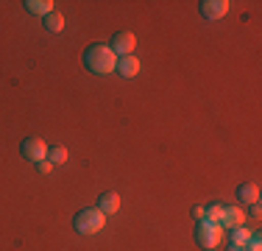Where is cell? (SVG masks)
I'll list each match as a JSON object with an SVG mask.
<instances>
[{"label":"cell","instance_id":"cell-13","mask_svg":"<svg viewBox=\"0 0 262 251\" xmlns=\"http://www.w3.org/2000/svg\"><path fill=\"white\" fill-rule=\"evenodd\" d=\"M42 25H45V31H51V34H59V31L64 28V17H61L59 11H51L48 17H42Z\"/></svg>","mask_w":262,"mask_h":251},{"label":"cell","instance_id":"cell-10","mask_svg":"<svg viewBox=\"0 0 262 251\" xmlns=\"http://www.w3.org/2000/svg\"><path fill=\"white\" fill-rule=\"evenodd\" d=\"M237 201L240 204H259V187L257 184H240L237 187Z\"/></svg>","mask_w":262,"mask_h":251},{"label":"cell","instance_id":"cell-20","mask_svg":"<svg viewBox=\"0 0 262 251\" xmlns=\"http://www.w3.org/2000/svg\"><path fill=\"white\" fill-rule=\"evenodd\" d=\"M226 251H246V248H240V246H226Z\"/></svg>","mask_w":262,"mask_h":251},{"label":"cell","instance_id":"cell-11","mask_svg":"<svg viewBox=\"0 0 262 251\" xmlns=\"http://www.w3.org/2000/svg\"><path fill=\"white\" fill-rule=\"evenodd\" d=\"M251 235H254V232H251V229H246V226H234V229H229V246H240V248H246V246H248V240H251Z\"/></svg>","mask_w":262,"mask_h":251},{"label":"cell","instance_id":"cell-17","mask_svg":"<svg viewBox=\"0 0 262 251\" xmlns=\"http://www.w3.org/2000/svg\"><path fill=\"white\" fill-rule=\"evenodd\" d=\"M36 171H39V173H51L53 171V165H51V162H48V159H42V162H36Z\"/></svg>","mask_w":262,"mask_h":251},{"label":"cell","instance_id":"cell-12","mask_svg":"<svg viewBox=\"0 0 262 251\" xmlns=\"http://www.w3.org/2000/svg\"><path fill=\"white\" fill-rule=\"evenodd\" d=\"M26 11L28 14H36V17H48L53 11V0H26Z\"/></svg>","mask_w":262,"mask_h":251},{"label":"cell","instance_id":"cell-14","mask_svg":"<svg viewBox=\"0 0 262 251\" xmlns=\"http://www.w3.org/2000/svg\"><path fill=\"white\" fill-rule=\"evenodd\" d=\"M48 162H51V165H64L67 162V148L53 145L51 151H48Z\"/></svg>","mask_w":262,"mask_h":251},{"label":"cell","instance_id":"cell-9","mask_svg":"<svg viewBox=\"0 0 262 251\" xmlns=\"http://www.w3.org/2000/svg\"><path fill=\"white\" fill-rule=\"evenodd\" d=\"M117 73H120L123 78H134V75L140 73V59H137L134 53H131V56H123V59H117Z\"/></svg>","mask_w":262,"mask_h":251},{"label":"cell","instance_id":"cell-15","mask_svg":"<svg viewBox=\"0 0 262 251\" xmlns=\"http://www.w3.org/2000/svg\"><path fill=\"white\" fill-rule=\"evenodd\" d=\"M221 215H223V204H209V206H207V215H204V221L221 223Z\"/></svg>","mask_w":262,"mask_h":251},{"label":"cell","instance_id":"cell-6","mask_svg":"<svg viewBox=\"0 0 262 251\" xmlns=\"http://www.w3.org/2000/svg\"><path fill=\"white\" fill-rule=\"evenodd\" d=\"M198 11H201L204 20H221L229 11V0H201V3H198Z\"/></svg>","mask_w":262,"mask_h":251},{"label":"cell","instance_id":"cell-4","mask_svg":"<svg viewBox=\"0 0 262 251\" xmlns=\"http://www.w3.org/2000/svg\"><path fill=\"white\" fill-rule=\"evenodd\" d=\"M112 50H115L117 59H123V56H131V50L137 48V36L128 34V31H117L115 36H112Z\"/></svg>","mask_w":262,"mask_h":251},{"label":"cell","instance_id":"cell-3","mask_svg":"<svg viewBox=\"0 0 262 251\" xmlns=\"http://www.w3.org/2000/svg\"><path fill=\"white\" fill-rule=\"evenodd\" d=\"M223 237V226L221 223H209V221H198V229H195V243L201 248H217V243H221Z\"/></svg>","mask_w":262,"mask_h":251},{"label":"cell","instance_id":"cell-1","mask_svg":"<svg viewBox=\"0 0 262 251\" xmlns=\"http://www.w3.org/2000/svg\"><path fill=\"white\" fill-rule=\"evenodd\" d=\"M84 65L95 75H109L117 70V56L109 45H90L84 50Z\"/></svg>","mask_w":262,"mask_h":251},{"label":"cell","instance_id":"cell-5","mask_svg":"<svg viewBox=\"0 0 262 251\" xmlns=\"http://www.w3.org/2000/svg\"><path fill=\"white\" fill-rule=\"evenodd\" d=\"M23 156H26L28 162H42V159H48V148H45V142L42 140H36V137H26L23 140Z\"/></svg>","mask_w":262,"mask_h":251},{"label":"cell","instance_id":"cell-19","mask_svg":"<svg viewBox=\"0 0 262 251\" xmlns=\"http://www.w3.org/2000/svg\"><path fill=\"white\" fill-rule=\"evenodd\" d=\"M248 212H251V218H254V221H259V215H262L259 204H251V210H248Z\"/></svg>","mask_w":262,"mask_h":251},{"label":"cell","instance_id":"cell-2","mask_svg":"<svg viewBox=\"0 0 262 251\" xmlns=\"http://www.w3.org/2000/svg\"><path fill=\"white\" fill-rule=\"evenodd\" d=\"M106 226V215L98 206H86V210H78L76 218H73V229L78 235H98Z\"/></svg>","mask_w":262,"mask_h":251},{"label":"cell","instance_id":"cell-7","mask_svg":"<svg viewBox=\"0 0 262 251\" xmlns=\"http://www.w3.org/2000/svg\"><path fill=\"white\" fill-rule=\"evenodd\" d=\"M246 221V212L240 206H226L223 204V215H221V226L223 229H234V226H243Z\"/></svg>","mask_w":262,"mask_h":251},{"label":"cell","instance_id":"cell-8","mask_svg":"<svg viewBox=\"0 0 262 251\" xmlns=\"http://www.w3.org/2000/svg\"><path fill=\"white\" fill-rule=\"evenodd\" d=\"M98 210L103 212V215H115L117 210H120V196H117V193H101V198H98Z\"/></svg>","mask_w":262,"mask_h":251},{"label":"cell","instance_id":"cell-18","mask_svg":"<svg viewBox=\"0 0 262 251\" xmlns=\"http://www.w3.org/2000/svg\"><path fill=\"white\" fill-rule=\"evenodd\" d=\"M204 215H207V206H192V218H195V221H204Z\"/></svg>","mask_w":262,"mask_h":251},{"label":"cell","instance_id":"cell-16","mask_svg":"<svg viewBox=\"0 0 262 251\" xmlns=\"http://www.w3.org/2000/svg\"><path fill=\"white\" fill-rule=\"evenodd\" d=\"M246 251H262V240H259V235H251V240H248Z\"/></svg>","mask_w":262,"mask_h":251}]
</instances>
